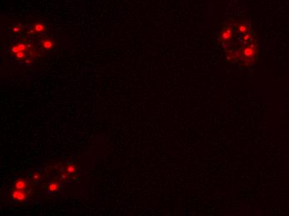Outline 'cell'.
Segmentation results:
<instances>
[{
  "mask_svg": "<svg viewBox=\"0 0 289 216\" xmlns=\"http://www.w3.org/2000/svg\"><path fill=\"white\" fill-rule=\"evenodd\" d=\"M42 47L47 50L53 49L54 47V42L51 39H46L44 42H42Z\"/></svg>",
  "mask_w": 289,
  "mask_h": 216,
  "instance_id": "30bf717a",
  "label": "cell"
},
{
  "mask_svg": "<svg viewBox=\"0 0 289 216\" xmlns=\"http://www.w3.org/2000/svg\"><path fill=\"white\" fill-rule=\"evenodd\" d=\"M67 178H68L67 174H62L60 180H67Z\"/></svg>",
  "mask_w": 289,
  "mask_h": 216,
  "instance_id": "9a60e30c",
  "label": "cell"
},
{
  "mask_svg": "<svg viewBox=\"0 0 289 216\" xmlns=\"http://www.w3.org/2000/svg\"><path fill=\"white\" fill-rule=\"evenodd\" d=\"M27 185H28V182L26 180H24V179H19L14 183V188H15V190H23L27 188Z\"/></svg>",
  "mask_w": 289,
  "mask_h": 216,
  "instance_id": "52a82bcc",
  "label": "cell"
},
{
  "mask_svg": "<svg viewBox=\"0 0 289 216\" xmlns=\"http://www.w3.org/2000/svg\"><path fill=\"white\" fill-rule=\"evenodd\" d=\"M239 40L242 43L244 44H248L249 42H251L252 41L255 40L254 36H253V33H245V34H242V35H239Z\"/></svg>",
  "mask_w": 289,
  "mask_h": 216,
  "instance_id": "8992f818",
  "label": "cell"
},
{
  "mask_svg": "<svg viewBox=\"0 0 289 216\" xmlns=\"http://www.w3.org/2000/svg\"><path fill=\"white\" fill-rule=\"evenodd\" d=\"M34 28H35V31H37V32H38V33H41V32H43V31H44V26H43L42 24H41V23H38V24H36L34 27Z\"/></svg>",
  "mask_w": 289,
  "mask_h": 216,
  "instance_id": "7c38bea8",
  "label": "cell"
},
{
  "mask_svg": "<svg viewBox=\"0 0 289 216\" xmlns=\"http://www.w3.org/2000/svg\"><path fill=\"white\" fill-rule=\"evenodd\" d=\"M12 197L18 202H23L27 199V194L23 190H15L12 194Z\"/></svg>",
  "mask_w": 289,
  "mask_h": 216,
  "instance_id": "5b68a950",
  "label": "cell"
},
{
  "mask_svg": "<svg viewBox=\"0 0 289 216\" xmlns=\"http://www.w3.org/2000/svg\"><path fill=\"white\" fill-rule=\"evenodd\" d=\"M67 174H74L76 172V166H75V165L72 163L69 164L68 166H67Z\"/></svg>",
  "mask_w": 289,
  "mask_h": 216,
  "instance_id": "8fae6325",
  "label": "cell"
},
{
  "mask_svg": "<svg viewBox=\"0 0 289 216\" xmlns=\"http://www.w3.org/2000/svg\"><path fill=\"white\" fill-rule=\"evenodd\" d=\"M47 190L49 192H57V191H59V190H61L62 186L59 183L53 181L47 185Z\"/></svg>",
  "mask_w": 289,
  "mask_h": 216,
  "instance_id": "ba28073f",
  "label": "cell"
},
{
  "mask_svg": "<svg viewBox=\"0 0 289 216\" xmlns=\"http://www.w3.org/2000/svg\"><path fill=\"white\" fill-rule=\"evenodd\" d=\"M259 58V48L256 39L239 48V60L241 67L250 68Z\"/></svg>",
  "mask_w": 289,
  "mask_h": 216,
  "instance_id": "6da1fadb",
  "label": "cell"
},
{
  "mask_svg": "<svg viewBox=\"0 0 289 216\" xmlns=\"http://www.w3.org/2000/svg\"><path fill=\"white\" fill-rule=\"evenodd\" d=\"M236 32L239 33V35L245 34V33H248L252 32V27L251 25L249 24L248 22L243 20V21H239V23L236 24L235 27Z\"/></svg>",
  "mask_w": 289,
  "mask_h": 216,
  "instance_id": "3957f363",
  "label": "cell"
},
{
  "mask_svg": "<svg viewBox=\"0 0 289 216\" xmlns=\"http://www.w3.org/2000/svg\"><path fill=\"white\" fill-rule=\"evenodd\" d=\"M24 56H25V54L23 53V52H20V53L16 54V57L18 58H23V57H24Z\"/></svg>",
  "mask_w": 289,
  "mask_h": 216,
  "instance_id": "5bb4252c",
  "label": "cell"
},
{
  "mask_svg": "<svg viewBox=\"0 0 289 216\" xmlns=\"http://www.w3.org/2000/svg\"><path fill=\"white\" fill-rule=\"evenodd\" d=\"M235 35V27H233V25H225L219 31L218 34V39L223 45L226 46L233 42Z\"/></svg>",
  "mask_w": 289,
  "mask_h": 216,
  "instance_id": "7a4b0ae2",
  "label": "cell"
},
{
  "mask_svg": "<svg viewBox=\"0 0 289 216\" xmlns=\"http://www.w3.org/2000/svg\"><path fill=\"white\" fill-rule=\"evenodd\" d=\"M239 60V50L237 48H229L226 53V62H236Z\"/></svg>",
  "mask_w": 289,
  "mask_h": 216,
  "instance_id": "277c9868",
  "label": "cell"
},
{
  "mask_svg": "<svg viewBox=\"0 0 289 216\" xmlns=\"http://www.w3.org/2000/svg\"><path fill=\"white\" fill-rule=\"evenodd\" d=\"M42 178V175L39 174V173H34L33 175V180L35 182L39 181Z\"/></svg>",
  "mask_w": 289,
  "mask_h": 216,
  "instance_id": "4fadbf2b",
  "label": "cell"
},
{
  "mask_svg": "<svg viewBox=\"0 0 289 216\" xmlns=\"http://www.w3.org/2000/svg\"><path fill=\"white\" fill-rule=\"evenodd\" d=\"M26 48H27L26 45H24L23 43H19V44H18L17 46L13 47V48H12V52H13V53H15V54H17V53H20V52H23V51H25Z\"/></svg>",
  "mask_w": 289,
  "mask_h": 216,
  "instance_id": "9c48e42d",
  "label": "cell"
}]
</instances>
